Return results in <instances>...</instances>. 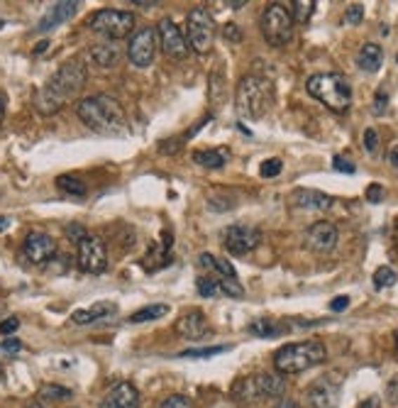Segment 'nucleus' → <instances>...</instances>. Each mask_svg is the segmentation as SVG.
I'll return each instance as SVG.
<instances>
[{"instance_id": "obj_1", "label": "nucleus", "mask_w": 398, "mask_h": 408, "mask_svg": "<svg viewBox=\"0 0 398 408\" xmlns=\"http://www.w3.org/2000/svg\"><path fill=\"white\" fill-rule=\"evenodd\" d=\"M86 66L81 61H66L57 74L37 91L34 96V108L42 115H54L64 108L69 100H74L86 86Z\"/></svg>"}, {"instance_id": "obj_2", "label": "nucleus", "mask_w": 398, "mask_h": 408, "mask_svg": "<svg viewBox=\"0 0 398 408\" xmlns=\"http://www.w3.org/2000/svg\"><path fill=\"white\" fill-rule=\"evenodd\" d=\"M76 113H79L81 122H84L86 127H91V130L98 132V135L117 137V135H125L127 127H130L122 105L117 103L115 98L103 96V93L88 96V98L79 100Z\"/></svg>"}, {"instance_id": "obj_3", "label": "nucleus", "mask_w": 398, "mask_h": 408, "mask_svg": "<svg viewBox=\"0 0 398 408\" xmlns=\"http://www.w3.org/2000/svg\"><path fill=\"white\" fill-rule=\"evenodd\" d=\"M274 103V84L264 76H244L237 84V93H234V105L237 113L247 120H259L269 113Z\"/></svg>"}, {"instance_id": "obj_4", "label": "nucleus", "mask_w": 398, "mask_h": 408, "mask_svg": "<svg viewBox=\"0 0 398 408\" xmlns=\"http://www.w3.org/2000/svg\"><path fill=\"white\" fill-rule=\"evenodd\" d=\"M328 350L320 340H305V343L286 345L274 355V367L279 374H300V371L318 367L325 362Z\"/></svg>"}, {"instance_id": "obj_5", "label": "nucleus", "mask_w": 398, "mask_h": 408, "mask_svg": "<svg viewBox=\"0 0 398 408\" xmlns=\"http://www.w3.org/2000/svg\"><path fill=\"white\" fill-rule=\"evenodd\" d=\"M305 88L333 113H347L352 105V86L340 74H315L308 79Z\"/></svg>"}, {"instance_id": "obj_6", "label": "nucleus", "mask_w": 398, "mask_h": 408, "mask_svg": "<svg viewBox=\"0 0 398 408\" xmlns=\"http://www.w3.org/2000/svg\"><path fill=\"white\" fill-rule=\"evenodd\" d=\"M286 389V381L277 374H252L242 376L232 386V399L242 408H252L267 399L281 396Z\"/></svg>"}, {"instance_id": "obj_7", "label": "nucleus", "mask_w": 398, "mask_h": 408, "mask_svg": "<svg viewBox=\"0 0 398 408\" xmlns=\"http://www.w3.org/2000/svg\"><path fill=\"white\" fill-rule=\"evenodd\" d=\"M262 34L272 47H284L293 37V18L281 3H272L262 15Z\"/></svg>"}, {"instance_id": "obj_8", "label": "nucleus", "mask_w": 398, "mask_h": 408, "mask_svg": "<svg viewBox=\"0 0 398 408\" xmlns=\"http://www.w3.org/2000/svg\"><path fill=\"white\" fill-rule=\"evenodd\" d=\"M186 32H188V47L196 54H208L215 42V22H213L211 13L206 8H193L186 20Z\"/></svg>"}, {"instance_id": "obj_9", "label": "nucleus", "mask_w": 398, "mask_h": 408, "mask_svg": "<svg viewBox=\"0 0 398 408\" xmlns=\"http://www.w3.org/2000/svg\"><path fill=\"white\" fill-rule=\"evenodd\" d=\"M91 29L108 39H125L135 29V15L127 10H98L88 20Z\"/></svg>"}, {"instance_id": "obj_10", "label": "nucleus", "mask_w": 398, "mask_h": 408, "mask_svg": "<svg viewBox=\"0 0 398 408\" xmlns=\"http://www.w3.org/2000/svg\"><path fill=\"white\" fill-rule=\"evenodd\" d=\"M79 267L86 274H103L108 269V249L95 235H86L79 242Z\"/></svg>"}, {"instance_id": "obj_11", "label": "nucleus", "mask_w": 398, "mask_h": 408, "mask_svg": "<svg viewBox=\"0 0 398 408\" xmlns=\"http://www.w3.org/2000/svg\"><path fill=\"white\" fill-rule=\"evenodd\" d=\"M262 242V232L252 225H230L225 232H223V244L230 254L234 257H242V254H249L252 249L259 247Z\"/></svg>"}, {"instance_id": "obj_12", "label": "nucleus", "mask_w": 398, "mask_h": 408, "mask_svg": "<svg viewBox=\"0 0 398 408\" xmlns=\"http://www.w3.org/2000/svg\"><path fill=\"white\" fill-rule=\"evenodd\" d=\"M157 54V32L152 27H145L130 39V47H127V57L137 69H147V66L154 61Z\"/></svg>"}, {"instance_id": "obj_13", "label": "nucleus", "mask_w": 398, "mask_h": 408, "mask_svg": "<svg viewBox=\"0 0 398 408\" xmlns=\"http://www.w3.org/2000/svg\"><path fill=\"white\" fill-rule=\"evenodd\" d=\"M157 34H159L161 49H164L166 57H171L176 61L188 57V42H186V37L181 34V29L173 25V20H169V18L161 20L159 27H157Z\"/></svg>"}, {"instance_id": "obj_14", "label": "nucleus", "mask_w": 398, "mask_h": 408, "mask_svg": "<svg viewBox=\"0 0 398 408\" xmlns=\"http://www.w3.org/2000/svg\"><path fill=\"white\" fill-rule=\"evenodd\" d=\"M27 262L32 264H44L57 254V242L49 237L47 232H29L25 237V247H22Z\"/></svg>"}, {"instance_id": "obj_15", "label": "nucleus", "mask_w": 398, "mask_h": 408, "mask_svg": "<svg viewBox=\"0 0 398 408\" xmlns=\"http://www.w3.org/2000/svg\"><path fill=\"white\" fill-rule=\"evenodd\" d=\"M338 244V228L328 221H318L305 230V247L313 252H330Z\"/></svg>"}, {"instance_id": "obj_16", "label": "nucleus", "mask_w": 398, "mask_h": 408, "mask_svg": "<svg viewBox=\"0 0 398 408\" xmlns=\"http://www.w3.org/2000/svg\"><path fill=\"white\" fill-rule=\"evenodd\" d=\"M100 408H140V391L130 381H120L108 391Z\"/></svg>"}, {"instance_id": "obj_17", "label": "nucleus", "mask_w": 398, "mask_h": 408, "mask_svg": "<svg viewBox=\"0 0 398 408\" xmlns=\"http://www.w3.org/2000/svg\"><path fill=\"white\" fill-rule=\"evenodd\" d=\"M176 335H181L183 340H201L203 335L208 333V323H206V315L203 310L193 308V310H186L181 318L176 320Z\"/></svg>"}, {"instance_id": "obj_18", "label": "nucleus", "mask_w": 398, "mask_h": 408, "mask_svg": "<svg viewBox=\"0 0 398 408\" xmlns=\"http://www.w3.org/2000/svg\"><path fill=\"white\" fill-rule=\"evenodd\" d=\"M308 401L313 408H338L340 404V386L330 379H318L308 389Z\"/></svg>"}, {"instance_id": "obj_19", "label": "nucleus", "mask_w": 398, "mask_h": 408, "mask_svg": "<svg viewBox=\"0 0 398 408\" xmlns=\"http://www.w3.org/2000/svg\"><path fill=\"white\" fill-rule=\"evenodd\" d=\"M291 201H293V206L305 208V211H328V208H333V198L323 191H313V188H296L291 193Z\"/></svg>"}, {"instance_id": "obj_20", "label": "nucleus", "mask_w": 398, "mask_h": 408, "mask_svg": "<svg viewBox=\"0 0 398 408\" xmlns=\"http://www.w3.org/2000/svg\"><path fill=\"white\" fill-rule=\"evenodd\" d=\"M76 8H79V3H74V0H64V3H54L52 10H49L47 15L42 18V22L37 25V32H49V29H54L57 25L66 22V20L74 18Z\"/></svg>"}, {"instance_id": "obj_21", "label": "nucleus", "mask_w": 398, "mask_h": 408, "mask_svg": "<svg viewBox=\"0 0 398 408\" xmlns=\"http://www.w3.org/2000/svg\"><path fill=\"white\" fill-rule=\"evenodd\" d=\"M357 64H359V69L366 71V74L379 71L381 64H384V49H381V44L366 42L364 47L359 49V54H357Z\"/></svg>"}, {"instance_id": "obj_22", "label": "nucleus", "mask_w": 398, "mask_h": 408, "mask_svg": "<svg viewBox=\"0 0 398 408\" xmlns=\"http://www.w3.org/2000/svg\"><path fill=\"white\" fill-rule=\"evenodd\" d=\"M115 310V303H95L91 308H84V310H76L71 318H74L76 325H88V323H95L98 318H105Z\"/></svg>"}, {"instance_id": "obj_23", "label": "nucleus", "mask_w": 398, "mask_h": 408, "mask_svg": "<svg viewBox=\"0 0 398 408\" xmlns=\"http://www.w3.org/2000/svg\"><path fill=\"white\" fill-rule=\"evenodd\" d=\"M227 152L225 150H198L193 152V162L201 166H206V169H220V166H225L227 162Z\"/></svg>"}, {"instance_id": "obj_24", "label": "nucleus", "mask_w": 398, "mask_h": 408, "mask_svg": "<svg viewBox=\"0 0 398 408\" xmlns=\"http://www.w3.org/2000/svg\"><path fill=\"white\" fill-rule=\"evenodd\" d=\"M284 330H286L284 325H279L277 320H272V318H257L249 325V333L257 335V338H277Z\"/></svg>"}, {"instance_id": "obj_25", "label": "nucleus", "mask_w": 398, "mask_h": 408, "mask_svg": "<svg viewBox=\"0 0 398 408\" xmlns=\"http://www.w3.org/2000/svg\"><path fill=\"white\" fill-rule=\"evenodd\" d=\"M169 313V305L166 303H152V305H145V308L135 310L130 315V323H147V320H157V318H164Z\"/></svg>"}, {"instance_id": "obj_26", "label": "nucleus", "mask_w": 398, "mask_h": 408, "mask_svg": "<svg viewBox=\"0 0 398 408\" xmlns=\"http://www.w3.org/2000/svg\"><path fill=\"white\" fill-rule=\"evenodd\" d=\"M91 54H93L95 64H100V66H115L117 59H120L117 44H98V47H93Z\"/></svg>"}, {"instance_id": "obj_27", "label": "nucleus", "mask_w": 398, "mask_h": 408, "mask_svg": "<svg viewBox=\"0 0 398 408\" xmlns=\"http://www.w3.org/2000/svg\"><path fill=\"white\" fill-rule=\"evenodd\" d=\"M57 186L64 193H69V196H79V198L86 196V183L81 181V178H76V176H69V174L59 176L57 178Z\"/></svg>"}, {"instance_id": "obj_28", "label": "nucleus", "mask_w": 398, "mask_h": 408, "mask_svg": "<svg viewBox=\"0 0 398 408\" xmlns=\"http://www.w3.org/2000/svg\"><path fill=\"white\" fill-rule=\"evenodd\" d=\"M313 13H315V3H313V0H296L291 18H293V22L305 25L310 18H313Z\"/></svg>"}, {"instance_id": "obj_29", "label": "nucleus", "mask_w": 398, "mask_h": 408, "mask_svg": "<svg viewBox=\"0 0 398 408\" xmlns=\"http://www.w3.org/2000/svg\"><path fill=\"white\" fill-rule=\"evenodd\" d=\"M71 396V391L69 389H64V386H57V384H44L42 389H39V399L42 401H64V399H69Z\"/></svg>"}, {"instance_id": "obj_30", "label": "nucleus", "mask_w": 398, "mask_h": 408, "mask_svg": "<svg viewBox=\"0 0 398 408\" xmlns=\"http://www.w3.org/2000/svg\"><path fill=\"white\" fill-rule=\"evenodd\" d=\"M396 272L391 267H379L374 272V287L376 289H389V287H394L396 284Z\"/></svg>"}, {"instance_id": "obj_31", "label": "nucleus", "mask_w": 398, "mask_h": 408, "mask_svg": "<svg viewBox=\"0 0 398 408\" xmlns=\"http://www.w3.org/2000/svg\"><path fill=\"white\" fill-rule=\"evenodd\" d=\"M218 287H220L223 294L232 296V298H242L244 296V289L239 287L237 279H218Z\"/></svg>"}, {"instance_id": "obj_32", "label": "nucleus", "mask_w": 398, "mask_h": 408, "mask_svg": "<svg viewBox=\"0 0 398 408\" xmlns=\"http://www.w3.org/2000/svg\"><path fill=\"white\" fill-rule=\"evenodd\" d=\"M218 291H220V287H218V279H211V277H203L198 279V294L203 296V298H213Z\"/></svg>"}, {"instance_id": "obj_33", "label": "nucleus", "mask_w": 398, "mask_h": 408, "mask_svg": "<svg viewBox=\"0 0 398 408\" xmlns=\"http://www.w3.org/2000/svg\"><path fill=\"white\" fill-rule=\"evenodd\" d=\"M361 20H364V5H359V3L350 5L347 13H345V22L347 25H359Z\"/></svg>"}, {"instance_id": "obj_34", "label": "nucleus", "mask_w": 398, "mask_h": 408, "mask_svg": "<svg viewBox=\"0 0 398 408\" xmlns=\"http://www.w3.org/2000/svg\"><path fill=\"white\" fill-rule=\"evenodd\" d=\"M281 159H267L262 164V169H259V174H262L264 178H274V176H279L281 174Z\"/></svg>"}, {"instance_id": "obj_35", "label": "nucleus", "mask_w": 398, "mask_h": 408, "mask_svg": "<svg viewBox=\"0 0 398 408\" xmlns=\"http://www.w3.org/2000/svg\"><path fill=\"white\" fill-rule=\"evenodd\" d=\"M159 408H193V401L188 399V396L176 394V396H169V399L161 401Z\"/></svg>"}, {"instance_id": "obj_36", "label": "nucleus", "mask_w": 398, "mask_h": 408, "mask_svg": "<svg viewBox=\"0 0 398 408\" xmlns=\"http://www.w3.org/2000/svg\"><path fill=\"white\" fill-rule=\"evenodd\" d=\"M376 147H379V135H376L374 127H366V130H364V150L374 154Z\"/></svg>"}, {"instance_id": "obj_37", "label": "nucleus", "mask_w": 398, "mask_h": 408, "mask_svg": "<svg viewBox=\"0 0 398 408\" xmlns=\"http://www.w3.org/2000/svg\"><path fill=\"white\" fill-rule=\"evenodd\" d=\"M386 108H389V93H386V91H379L374 98V108L371 110H374V115H384Z\"/></svg>"}, {"instance_id": "obj_38", "label": "nucleus", "mask_w": 398, "mask_h": 408, "mask_svg": "<svg viewBox=\"0 0 398 408\" xmlns=\"http://www.w3.org/2000/svg\"><path fill=\"white\" fill-rule=\"evenodd\" d=\"M227 348H206V350H186L181 352V357H213V355H220Z\"/></svg>"}, {"instance_id": "obj_39", "label": "nucleus", "mask_w": 398, "mask_h": 408, "mask_svg": "<svg viewBox=\"0 0 398 408\" xmlns=\"http://www.w3.org/2000/svg\"><path fill=\"white\" fill-rule=\"evenodd\" d=\"M366 201H369V203H381V201H384V188H381L379 183H371V186L366 188Z\"/></svg>"}, {"instance_id": "obj_40", "label": "nucleus", "mask_w": 398, "mask_h": 408, "mask_svg": "<svg viewBox=\"0 0 398 408\" xmlns=\"http://www.w3.org/2000/svg\"><path fill=\"white\" fill-rule=\"evenodd\" d=\"M333 166H335L338 171H342V174H354V171H357V166L352 164V162H347L345 157H335V159H333Z\"/></svg>"}, {"instance_id": "obj_41", "label": "nucleus", "mask_w": 398, "mask_h": 408, "mask_svg": "<svg viewBox=\"0 0 398 408\" xmlns=\"http://www.w3.org/2000/svg\"><path fill=\"white\" fill-rule=\"evenodd\" d=\"M223 34H225L227 42H234V44H237L239 39H242V32H239L237 25H232V22H227L225 27H223Z\"/></svg>"}, {"instance_id": "obj_42", "label": "nucleus", "mask_w": 398, "mask_h": 408, "mask_svg": "<svg viewBox=\"0 0 398 408\" xmlns=\"http://www.w3.org/2000/svg\"><path fill=\"white\" fill-rule=\"evenodd\" d=\"M386 399H389L394 406H398V374L386 384Z\"/></svg>"}, {"instance_id": "obj_43", "label": "nucleus", "mask_w": 398, "mask_h": 408, "mask_svg": "<svg viewBox=\"0 0 398 408\" xmlns=\"http://www.w3.org/2000/svg\"><path fill=\"white\" fill-rule=\"evenodd\" d=\"M0 350H3L5 355H15V352L22 350V343H20V340H15V338H8L3 345H0Z\"/></svg>"}, {"instance_id": "obj_44", "label": "nucleus", "mask_w": 398, "mask_h": 408, "mask_svg": "<svg viewBox=\"0 0 398 408\" xmlns=\"http://www.w3.org/2000/svg\"><path fill=\"white\" fill-rule=\"evenodd\" d=\"M18 328H20V320L18 318H8V320H3V323H0V333H3V335H13Z\"/></svg>"}, {"instance_id": "obj_45", "label": "nucleus", "mask_w": 398, "mask_h": 408, "mask_svg": "<svg viewBox=\"0 0 398 408\" xmlns=\"http://www.w3.org/2000/svg\"><path fill=\"white\" fill-rule=\"evenodd\" d=\"M66 235H69L74 242H81V239L86 237V230L81 225H69V228H66Z\"/></svg>"}, {"instance_id": "obj_46", "label": "nucleus", "mask_w": 398, "mask_h": 408, "mask_svg": "<svg viewBox=\"0 0 398 408\" xmlns=\"http://www.w3.org/2000/svg\"><path fill=\"white\" fill-rule=\"evenodd\" d=\"M347 305H350V298L347 296H338V298L330 303V310H335V313H340V310H345Z\"/></svg>"}, {"instance_id": "obj_47", "label": "nucleus", "mask_w": 398, "mask_h": 408, "mask_svg": "<svg viewBox=\"0 0 398 408\" xmlns=\"http://www.w3.org/2000/svg\"><path fill=\"white\" fill-rule=\"evenodd\" d=\"M213 100H220V74H213Z\"/></svg>"}, {"instance_id": "obj_48", "label": "nucleus", "mask_w": 398, "mask_h": 408, "mask_svg": "<svg viewBox=\"0 0 398 408\" xmlns=\"http://www.w3.org/2000/svg\"><path fill=\"white\" fill-rule=\"evenodd\" d=\"M359 408H381V401H379V396H371V399H366L364 404H361Z\"/></svg>"}, {"instance_id": "obj_49", "label": "nucleus", "mask_w": 398, "mask_h": 408, "mask_svg": "<svg viewBox=\"0 0 398 408\" xmlns=\"http://www.w3.org/2000/svg\"><path fill=\"white\" fill-rule=\"evenodd\" d=\"M274 408H300V406H298V404H293V401H286V399H284V401H279V404L274 406Z\"/></svg>"}, {"instance_id": "obj_50", "label": "nucleus", "mask_w": 398, "mask_h": 408, "mask_svg": "<svg viewBox=\"0 0 398 408\" xmlns=\"http://www.w3.org/2000/svg\"><path fill=\"white\" fill-rule=\"evenodd\" d=\"M389 159H391V164H394V166H396V169H398V147H394V150H391Z\"/></svg>"}, {"instance_id": "obj_51", "label": "nucleus", "mask_w": 398, "mask_h": 408, "mask_svg": "<svg viewBox=\"0 0 398 408\" xmlns=\"http://www.w3.org/2000/svg\"><path fill=\"white\" fill-rule=\"evenodd\" d=\"M135 5H140V8H152V5H157V0H150V3H147V0H135Z\"/></svg>"}, {"instance_id": "obj_52", "label": "nucleus", "mask_w": 398, "mask_h": 408, "mask_svg": "<svg viewBox=\"0 0 398 408\" xmlns=\"http://www.w3.org/2000/svg\"><path fill=\"white\" fill-rule=\"evenodd\" d=\"M8 228H10V221H8V218H0V232L8 230Z\"/></svg>"}, {"instance_id": "obj_53", "label": "nucleus", "mask_w": 398, "mask_h": 408, "mask_svg": "<svg viewBox=\"0 0 398 408\" xmlns=\"http://www.w3.org/2000/svg\"><path fill=\"white\" fill-rule=\"evenodd\" d=\"M394 247H396V252H398V223H396V230H394Z\"/></svg>"}, {"instance_id": "obj_54", "label": "nucleus", "mask_w": 398, "mask_h": 408, "mask_svg": "<svg viewBox=\"0 0 398 408\" xmlns=\"http://www.w3.org/2000/svg\"><path fill=\"white\" fill-rule=\"evenodd\" d=\"M3 117H5V103H3V98H0V122H3Z\"/></svg>"}, {"instance_id": "obj_55", "label": "nucleus", "mask_w": 398, "mask_h": 408, "mask_svg": "<svg viewBox=\"0 0 398 408\" xmlns=\"http://www.w3.org/2000/svg\"><path fill=\"white\" fill-rule=\"evenodd\" d=\"M29 408H44V406H39V404H37V406H29Z\"/></svg>"}, {"instance_id": "obj_56", "label": "nucleus", "mask_w": 398, "mask_h": 408, "mask_svg": "<svg viewBox=\"0 0 398 408\" xmlns=\"http://www.w3.org/2000/svg\"><path fill=\"white\" fill-rule=\"evenodd\" d=\"M396 350H398V335H396Z\"/></svg>"}, {"instance_id": "obj_57", "label": "nucleus", "mask_w": 398, "mask_h": 408, "mask_svg": "<svg viewBox=\"0 0 398 408\" xmlns=\"http://www.w3.org/2000/svg\"><path fill=\"white\" fill-rule=\"evenodd\" d=\"M0 376H3V367H0Z\"/></svg>"}, {"instance_id": "obj_58", "label": "nucleus", "mask_w": 398, "mask_h": 408, "mask_svg": "<svg viewBox=\"0 0 398 408\" xmlns=\"http://www.w3.org/2000/svg\"><path fill=\"white\" fill-rule=\"evenodd\" d=\"M396 64H398V54H396Z\"/></svg>"}]
</instances>
